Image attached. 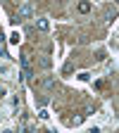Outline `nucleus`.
Returning a JSON list of instances; mask_svg holds the SVG:
<instances>
[{
    "label": "nucleus",
    "instance_id": "f257e3e1",
    "mask_svg": "<svg viewBox=\"0 0 119 133\" xmlns=\"http://www.w3.org/2000/svg\"><path fill=\"white\" fill-rule=\"evenodd\" d=\"M31 14H33V7H31V5L26 3V5H22L19 10H17V14H14V19H12V22H14V24H19L22 19H29Z\"/></svg>",
    "mask_w": 119,
    "mask_h": 133
},
{
    "label": "nucleus",
    "instance_id": "f03ea898",
    "mask_svg": "<svg viewBox=\"0 0 119 133\" xmlns=\"http://www.w3.org/2000/svg\"><path fill=\"white\" fill-rule=\"evenodd\" d=\"M22 78L24 81H31V76H33V71H31V62H29V55H22Z\"/></svg>",
    "mask_w": 119,
    "mask_h": 133
},
{
    "label": "nucleus",
    "instance_id": "7ed1b4c3",
    "mask_svg": "<svg viewBox=\"0 0 119 133\" xmlns=\"http://www.w3.org/2000/svg\"><path fill=\"white\" fill-rule=\"evenodd\" d=\"M36 29H38V31H48V29H50V22H48V19H38V22H36Z\"/></svg>",
    "mask_w": 119,
    "mask_h": 133
},
{
    "label": "nucleus",
    "instance_id": "20e7f679",
    "mask_svg": "<svg viewBox=\"0 0 119 133\" xmlns=\"http://www.w3.org/2000/svg\"><path fill=\"white\" fill-rule=\"evenodd\" d=\"M91 10V3H79V12H88Z\"/></svg>",
    "mask_w": 119,
    "mask_h": 133
},
{
    "label": "nucleus",
    "instance_id": "39448f33",
    "mask_svg": "<svg viewBox=\"0 0 119 133\" xmlns=\"http://www.w3.org/2000/svg\"><path fill=\"white\" fill-rule=\"evenodd\" d=\"M22 36H19V33H17V31H12V36H10V43H17V41H19Z\"/></svg>",
    "mask_w": 119,
    "mask_h": 133
},
{
    "label": "nucleus",
    "instance_id": "423d86ee",
    "mask_svg": "<svg viewBox=\"0 0 119 133\" xmlns=\"http://www.w3.org/2000/svg\"><path fill=\"white\" fill-rule=\"evenodd\" d=\"M43 86H45V88H53V86H55V78H45Z\"/></svg>",
    "mask_w": 119,
    "mask_h": 133
}]
</instances>
